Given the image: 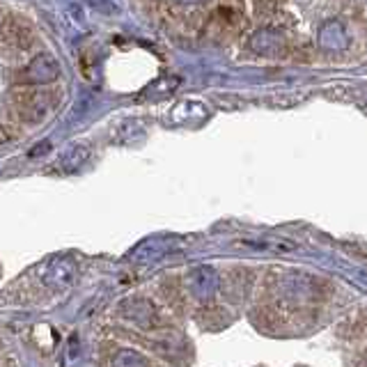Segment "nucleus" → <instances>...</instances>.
Instances as JSON below:
<instances>
[{
    "mask_svg": "<svg viewBox=\"0 0 367 367\" xmlns=\"http://www.w3.org/2000/svg\"><path fill=\"white\" fill-rule=\"evenodd\" d=\"M58 60L49 56V53H42V56H37V60H32L28 65V69H25V80L32 85H44V83H51V80L58 78Z\"/></svg>",
    "mask_w": 367,
    "mask_h": 367,
    "instance_id": "1",
    "label": "nucleus"
},
{
    "mask_svg": "<svg viewBox=\"0 0 367 367\" xmlns=\"http://www.w3.org/2000/svg\"><path fill=\"white\" fill-rule=\"evenodd\" d=\"M216 287H219V276H216V271L209 267H200L191 278V289L198 298L214 296Z\"/></svg>",
    "mask_w": 367,
    "mask_h": 367,
    "instance_id": "2",
    "label": "nucleus"
},
{
    "mask_svg": "<svg viewBox=\"0 0 367 367\" xmlns=\"http://www.w3.org/2000/svg\"><path fill=\"white\" fill-rule=\"evenodd\" d=\"M74 276H76V267L69 262V260H56L51 262L49 271H46V282L49 285H56V287H67V285H71Z\"/></svg>",
    "mask_w": 367,
    "mask_h": 367,
    "instance_id": "3",
    "label": "nucleus"
},
{
    "mask_svg": "<svg viewBox=\"0 0 367 367\" xmlns=\"http://www.w3.org/2000/svg\"><path fill=\"white\" fill-rule=\"evenodd\" d=\"M115 367H145L142 358L133 351H122L118 358H115Z\"/></svg>",
    "mask_w": 367,
    "mask_h": 367,
    "instance_id": "4",
    "label": "nucleus"
},
{
    "mask_svg": "<svg viewBox=\"0 0 367 367\" xmlns=\"http://www.w3.org/2000/svg\"><path fill=\"white\" fill-rule=\"evenodd\" d=\"M175 3H181V5H198L200 0H175Z\"/></svg>",
    "mask_w": 367,
    "mask_h": 367,
    "instance_id": "5",
    "label": "nucleus"
}]
</instances>
